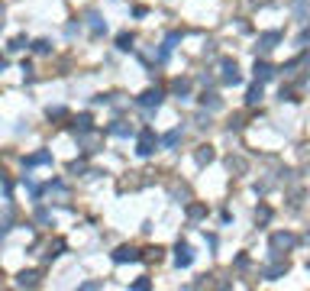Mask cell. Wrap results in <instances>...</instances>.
Returning <instances> with one entry per match:
<instances>
[{"mask_svg": "<svg viewBox=\"0 0 310 291\" xmlns=\"http://www.w3.org/2000/svg\"><path fill=\"white\" fill-rule=\"evenodd\" d=\"M297 246V236L294 233H274L271 236V252L278 255V249H294Z\"/></svg>", "mask_w": 310, "mask_h": 291, "instance_id": "6da1fadb", "label": "cell"}, {"mask_svg": "<svg viewBox=\"0 0 310 291\" xmlns=\"http://www.w3.org/2000/svg\"><path fill=\"white\" fill-rule=\"evenodd\" d=\"M155 146H158V139L152 130H143V136H139V146H136V152L139 155H152L155 152Z\"/></svg>", "mask_w": 310, "mask_h": 291, "instance_id": "7a4b0ae2", "label": "cell"}, {"mask_svg": "<svg viewBox=\"0 0 310 291\" xmlns=\"http://www.w3.org/2000/svg\"><path fill=\"white\" fill-rule=\"evenodd\" d=\"M223 81L226 84H239V72H236V61H229V58H223Z\"/></svg>", "mask_w": 310, "mask_h": 291, "instance_id": "3957f363", "label": "cell"}, {"mask_svg": "<svg viewBox=\"0 0 310 291\" xmlns=\"http://www.w3.org/2000/svg\"><path fill=\"white\" fill-rule=\"evenodd\" d=\"M139 104H143L146 110H152L162 104V91H146V94H139Z\"/></svg>", "mask_w": 310, "mask_h": 291, "instance_id": "277c9868", "label": "cell"}, {"mask_svg": "<svg viewBox=\"0 0 310 291\" xmlns=\"http://www.w3.org/2000/svg\"><path fill=\"white\" fill-rule=\"evenodd\" d=\"M278 42H281V33H262V36H259V49L268 52V49L278 46Z\"/></svg>", "mask_w": 310, "mask_h": 291, "instance_id": "5b68a950", "label": "cell"}, {"mask_svg": "<svg viewBox=\"0 0 310 291\" xmlns=\"http://www.w3.org/2000/svg\"><path fill=\"white\" fill-rule=\"evenodd\" d=\"M136 259H139V252L129 249V246H120V249L113 252V262H136Z\"/></svg>", "mask_w": 310, "mask_h": 291, "instance_id": "8992f818", "label": "cell"}, {"mask_svg": "<svg viewBox=\"0 0 310 291\" xmlns=\"http://www.w3.org/2000/svg\"><path fill=\"white\" fill-rule=\"evenodd\" d=\"M175 262H178L181 269H184V266H191V262H194V255H191V249H188L184 243H178V249H175Z\"/></svg>", "mask_w": 310, "mask_h": 291, "instance_id": "52a82bcc", "label": "cell"}, {"mask_svg": "<svg viewBox=\"0 0 310 291\" xmlns=\"http://www.w3.org/2000/svg\"><path fill=\"white\" fill-rule=\"evenodd\" d=\"M271 75H274V68L268 61H255V81H268Z\"/></svg>", "mask_w": 310, "mask_h": 291, "instance_id": "ba28073f", "label": "cell"}, {"mask_svg": "<svg viewBox=\"0 0 310 291\" xmlns=\"http://www.w3.org/2000/svg\"><path fill=\"white\" fill-rule=\"evenodd\" d=\"M281 275H288V262H278V266H271V269H265V278H281Z\"/></svg>", "mask_w": 310, "mask_h": 291, "instance_id": "9c48e42d", "label": "cell"}, {"mask_svg": "<svg viewBox=\"0 0 310 291\" xmlns=\"http://www.w3.org/2000/svg\"><path fill=\"white\" fill-rule=\"evenodd\" d=\"M178 143H181V130H171V133L162 136V146H165V149H175Z\"/></svg>", "mask_w": 310, "mask_h": 291, "instance_id": "30bf717a", "label": "cell"}, {"mask_svg": "<svg viewBox=\"0 0 310 291\" xmlns=\"http://www.w3.org/2000/svg\"><path fill=\"white\" fill-rule=\"evenodd\" d=\"M200 104H203V107H210V110H220V107H223V101H220L217 94H200Z\"/></svg>", "mask_w": 310, "mask_h": 291, "instance_id": "8fae6325", "label": "cell"}, {"mask_svg": "<svg viewBox=\"0 0 310 291\" xmlns=\"http://www.w3.org/2000/svg\"><path fill=\"white\" fill-rule=\"evenodd\" d=\"M262 101V81L249 87V94H246V104H259Z\"/></svg>", "mask_w": 310, "mask_h": 291, "instance_id": "7c38bea8", "label": "cell"}, {"mask_svg": "<svg viewBox=\"0 0 310 291\" xmlns=\"http://www.w3.org/2000/svg\"><path fill=\"white\" fill-rule=\"evenodd\" d=\"M87 20H91V29L97 33V36H100V33H107V23H104V20H100V16H97V13H91V16H87Z\"/></svg>", "mask_w": 310, "mask_h": 291, "instance_id": "4fadbf2b", "label": "cell"}, {"mask_svg": "<svg viewBox=\"0 0 310 291\" xmlns=\"http://www.w3.org/2000/svg\"><path fill=\"white\" fill-rule=\"evenodd\" d=\"M197 162H200V165L214 162V149H210V146H200V149H197Z\"/></svg>", "mask_w": 310, "mask_h": 291, "instance_id": "5bb4252c", "label": "cell"}, {"mask_svg": "<svg viewBox=\"0 0 310 291\" xmlns=\"http://www.w3.org/2000/svg\"><path fill=\"white\" fill-rule=\"evenodd\" d=\"M72 130H75V133H87V130H91V117H87V113H84V117H78Z\"/></svg>", "mask_w": 310, "mask_h": 291, "instance_id": "9a60e30c", "label": "cell"}, {"mask_svg": "<svg viewBox=\"0 0 310 291\" xmlns=\"http://www.w3.org/2000/svg\"><path fill=\"white\" fill-rule=\"evenodd\" d=\"M46 162H52V155H49V152H36V155L26 158V165H46Z\"/></svg>", "mask_w": 310, "mask_h": 291, "instance_id": "2e32d148", "label": "cell"}, {"mask_svg": "<svg viewBox=\"0 0 310 291\" xmlns=\"http://www.w3.org/2000/svg\"><path fill=\"white\" fill-rule=\"evenodd\" d=\"M110 133H113V136H129V133H132V126H126V123H113Z\"/></svg>", "mask_w": 310, "mask_h": 291, "instance_id": "e0dca14e", "label": "cell"}, {"mask_svg": "<svg viewBox=\"0 0 310 291\" xmlns=\"http://www.w3.org/2000/svg\"><path fill=\"white\" fill-rule=\"evenodd\" d=\"M203 214H207V207H203V204H191V207H188V217H194V220L203 217Z\"/></svg>", "mask_w": 310, "mask_h": 291, "instance_id": "ac0fdd59", "label": "cell"}, {"mask_svg": "<svg viewBox=\"0 0 310 291\" xmlns=\"http://www.w3.org/2000/svg\"><path fill=\"white\" fill-rule=\"evenodd\" d=\"M16 281H20V285H29V288H32V285H36V272H23V275L16 278Z\"/></svg>", "mask_w": 310, "mask_h": 291, "instance_id": "d6986e66", "label": "cell"}, {"mask_svg": "<svg viewBox=\"0 0 310 291\" xmlns=\"http://www.w3.org/2000/svg\"><path fill=\"white\" fill-rule=\"evenodd\" d=\"M294 13L304 20V16H307V0H294Z\"/></svg>", "mask_w": 310, "mask_h": 291, "instance_id": "ffe728a7", "label": "cell"}, {"mask_svg": "<svg viewBox=\"0 0 310 291\" xmlns=\"http://www.w3.org/2000/svg\"><path fill=\"white\" fill-rule=\"evenodd\" d=\"M268 217H271V210H268V207H259V210H255V220H262V223H265Z\"/></svg>", "mask_w": 310, "mask_h": 291, "instance_id": "44dd1931", "label": "cell"}, {"mask_svg": "<svg viewBox=\"0 0 310 291\" xmlns=\"http://www.w3.org/2000/svg\"><path fill=\"white\" fill-rule=\"evenodd\" d=\"M20 49H26V39H23V36L10 42V52H20Z\"/></svg>", "mask_w": 310, "mask_h": 291, "instance_id": "7402d4cb", "label": "cell"}, {"mask_svg": "<svg viewBox=\"0 0 310 291\" xmlns=\"http://www.w3.org/2000/svg\"><path fill=\"white\" fill-rule=\"evenodd\" d=\"M188 87H191L188 81H175V94H188Z\"/></svg>", "mask_w": 310, "mask_h": 291, "instance_id": "603a6c76", "label": "cell"}, {"mask_svg": "<svg viewBox=\"0 0 310 291\" xmlns=\"http://www.w3.org/2000/svg\"><path fill=\"white\" fill-rule=\"evenodd\" d=\"M120 49H132V36L123 33V36H120Z\"/></svg>", "mask_w": 310, "mask_h": 291, "instance_id": "cb8c5ba5", "label": "cell"}, {"mask_svg": "<svg viewBox=\"0 0 310 291\" xmlns=\"http://www.w3.org/2000/svg\"><path fill=\"white\" fill-rule=\"evenodd\" d=\"M32 49H36V52H49L52 46H49V42H46V39H39V42H36V46H32Z\"/></svg>", "mask_w": 310, "mask_h": 291, "instance_id": "d4e9b609", "label": "cell"}, {"mask_svg": "<svg viewBox=\"0 0 310 291\" xmlns=\"http://www.w3.org/2000/svg\"><path fill=\"white\" fill-rule=\"evenodd\" d=\"M132 288H136V291H149V278H139V281H136V285H132Z\"/></svg>", "mask_w": 310, "mask_h": 291, "instance_id": "484cf974", "label": "cell"}, {"mask_svg": "<svg viewBox=\"0 0 310 291\" xmlns=\"http://www.w3.org/2000/svg\"><path fill=\"white\" fill-rule=\"evenodd\" d=\"M4 68H7V61H4V58H0V72H4Z\"/></svg>", "mask_w": 310, "mask_h": 291, "instance_id": "4316f807", "label": "cell"}, {"mask_svg": "<svg viewBox=\"0 0 310 291\" xmlns=\"http://www.w3.org/2000/svg\"><path fill=\"white\" fill-rule=\"evenodd\" d=\"M0 26H4V13H0Z\"/></svg>", "mask_w": 310, "mask_h": 291, "instance_id": "83f0119b", "label": "cell"}]
</instances>
